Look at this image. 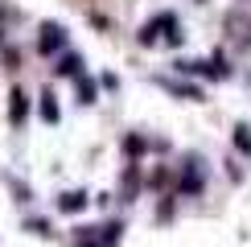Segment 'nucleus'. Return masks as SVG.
Masks as SVG:
<instances>
[{
	"label": "nucleus",
	"instance_id": "f257e3e1",
	"mask_svg": "<svg viewBox=\"0 0 251 247\" xmlns=\"http://www.w3.org/2000/svg\"><path fill=\"white\" fill-rule=\"evenodd\" d=\"M54 46H62V29H54V25H46V37H41V49H54Z\"/></svg>",
	"mask_w": 251,
	"mask_h": 247
},
{
	"label": "nucleus",
	"instance_id": "f03ea898",
	"mask_svg": "<svg viewBox=\"0 0 251 247\" xmlns=\"http://www.w3.org/2000/svg\"><path fill=\"white\" fill-rule=\"evenodd\" d=\"M13 99H17V103H13V124H21V116H25V95H21V91H17Z\"/></svg>",
	"mask_w": 251,
	"mask_h": 247
}]
</instances>
